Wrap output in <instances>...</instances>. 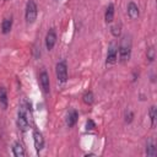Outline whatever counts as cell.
Instances as JSON below:
<instances>
[{
	"instance_id": "18",
	"label": "cell",
	"mask_w": 157,
	"mask_h": 157,
	"mask_svg": "<svg viewBox=\"0 0 157 157\" xmlns=\"http://www.w3.org/2000/svg\"><path fill=\"white\" fill-rule=\"evenodd\" d=\"M146 59L148 63H153L156 59V49L155 47H148L146 50Z\"/></svg>"
},
{
	"instance_id": "19",
	"label": "cell",
	"mask_w": 157,
	"mask_h": 157,
	"mask_svg": "<svg viewBox=\"0 0 157 157\" xmlns=\"http://www.w3.org/2000/svg\"><path fill=\"white\" fill-rule=\"evenodd\" d=\"M110 33H112V36L115 37V38L120 37V34H121V26L118 25V23L114 25V26H112V28H110Z\"/></svg>"
},
{
	"instance_id": "22",
	"label": "cell",
	"mask_w": 157,
	"mask_h": 157,
	"mask_svg": "<svg viewBox=\"0 0 157 157\" xmlns=\"http://www.w3.org/2000/svg\"><path fill=\"white\" fill-rule=\"evenodd\" d=\"M55 1H58V0H55Z\"/></svg>"
},
{
	"instance_id": "2",
	"label": "cell",
	"mask_w": 157,
	"mask_h": 157,
	"mask_svg": "<svg viewBox=\"0 0 157 157\" xmlns=\"http://www.w3.org/2000/svg\"><path fill=\"white\" fill-rule=\"evenodd\" d=\"M131 48H132V43H131V37L130 36H123L119 45H118V56H119V61L121 64H125L130 60L131 56Z\"/></svg>"
},
{
	"instance_id": "17",
	"label": "cell",
	"mask_w": 157,
	"mask_h": 157,
	"mask_svg": "<svg viewBox=\"0 0 157 157\" xmlns=\"http://www.w3.org/2000/svg\"><path fill=\"white\" fill-rule=\"evenodd\" d=\"M82 101H83V103H85V104L91 105V104L94 102L93 92H92V91H86V92L82 94Z\"/></svg>"
},
{
	"instance_id": "13",
	"label": "cell",
	"mask_w": 157,
	"mask_h": 157,
	"mask_svg": "<svg viewBox=\"0 0 157 157\" xmlns=\"http://www.w3.org/2000/svg\"><path fill=\"white\" fill-rule=\"evenodd\" d=\"M12 155L15 157L26 156V151H25V147H23L22 142H20V141H15L13 142V145H12Z\"/></svg>"
},
{
	"instance_id": "4",
	"label": "cell",
	"mask_w": 157,
	"mask_h": 157,
	"mask_svg": "<svg viewBox=\"0 0 157 157\" xmlns=\"http://www.w3.org/2000/svg\"><path fill=\"white\" fill-rule=\"evenodd\" d=\"M55 75L60 83H65L67 81V64L65 60H60L55 65Z\"/></svg>"
},
{
	"instance_id": "8",
	"label": "cell",
	"mask_w": 157,
	"mask_h": 157,
	"mask_svg": "<svg viewBox=\"0 0 157 157\" xmlns=\"http://www.w3.org/2000/svg\"><path fill=\"white\" fill-rule=\"evenodd\" d=\"M55 44H56V32L54 28H50L45 34V48L48 50H52Z\"/></svg>"
},
{
	"instance_id": "16",
	"label": "cell",
	"mask_w": 157,
	"mask_h": 157,
	"mask_svg": "<svg viewBox=\"0 0 157 157\" xmlns=\"http://www.w3.org/2000/svg\"><path fill=\"white\" fill-rule=\"evenodd\" d=\"M148 117L151 120V126L155 128L156 126V120H157V108L156 105H151L148 109Z\"/></svg>"
},
{
	"instance_id": "1",
	"label": "cell",
	"mask_w": 157,
	"mask_h": 157,
	"mask_svg": "<svg viewBox=\"0 0 157 157\" xmlns=\"http://www.w3.org/2000/svg\"><path fill=\"white\" fill-rule=\"evenodd\" d=\"M31 120H32V105L27 99L23 98L17 110V120H16L17 128L25 132L26 130H28L31 125Z\"/></svg>"
},
{
	"instance_id": "10",
	"label": "cell",
	"mask_w": 157,
	"mask_h": 157,
	"mask_svg": "<svg viewBox=\"0 0 157 157\" xmlns=\"http://www.w3.org/2000/svg\"><path fill=\"white\" fill-rule=\"evenodd\" d=\"M78 120V112L76 109H71L66 115V125L69 128H74Z\"/></svg>"
},
{
	"instance_id": "20",
	"label": "cell",
	"mask_w": 157,
	"mask_h": 157,
	"mask_svg": "<svg viewBox=\"0 0 157 157\" xmlns=\"http://www.w3.org/2000/svg\"><path fill=\"white\" fill-rule=\"evenodd\" d=\"M132 119H134V113H132L130 109L125 110V113H124V120H125V123L130 124V123L132 121Z\"/></svg>"
},
{
	"instance_id": "9",
	"label": "cell",
	"mask_w": 157,
	"mask_h": 157,
	"mask_svg": "<svg viewBox=\"0 0 157 157\" xmlns=\"http://www.w3.org/2000/svg\"><path fill=\"white\" fill-rule=\"evenodd\" d=\"M126 12H128V16L131 18V20H136L139 16H140V9L139 6L134 2V1H130L126 6Z\"/></svg>"
},
{
	"instance_id": "6",
	"label": "cell",
	"mask_w": 157,
	"mask_h": 157,
	"mask_svg": "<svg viewBox=\"0 0 157 157\" xmlns=\"http://www.w3.org/2000/svg\"><path fill=\"white\" fill-rule=\"evenodd\" d=\"M118 60V47L112 43L109 47H108V50H107V58H105V64L107 65H113L115 64Z\"/></svg>"
},
{
	"instance_id": "15",
	"label": "cell",
	"mask_w": 157,
	"mask_h": 157,
	"mask_svg": "<svg viewBox=\"0 0 157 157\" xmlns=\"http://www.w3.org/2000/svg\"><path fill=\"white\" fill-rule=\"evenodd\" d=\"M9 104V98H7V91L4 86H0V105L2 109H6Z\"/></svg>"
},
{
	"instance_id": "21",
	"label": "cell",
	"mask_w": 157,
	"mask_h": 157,
	"mask_svg": "<svg viewBox=\"0 0 157 157\" xmlns=\"http://www.w3.org/2000/svg\"><path fill=\"white\" fill-rule=\"evenodd\" d=\"M96 129V123L92 119H88L86 121V131H92Z\"/></svg>"
},
{
	"instance_id": "11",
	"label": "cell",
	"mask_w": 157,
	"mask_h": 157,
	"mask_svg": "<svg viewBox=\"0 0 157 157\" xmlns=\"http://www.w3.org/2000/svg\"><path fill=\"white\" fill-rule=\"evenodd\" d=\"M145 153H146V156H148V157H155V156H157V148H156V145H155V141H153L152 137H150V139L146 141Z\"/></svg>"
},
{
	"instance_id": "12",
	"label": "cell",
	"mask_w": 157,
	"mask_h": 157,
	"mask_svg": "<svg viewBox=\"0 0 157 157\" xmlns=\"http://www.w3.org/2000/svg\"><path fill=\"white\" fill-rule=\"evenodd\" d=\"M12 23H13V17L12 16H7L2 20L1 22V33L2 34H9L11 32L12 28Z\"/></svg>"
},
{
	"instance_id": "14",
	"label": "cell",
	"mask_w": 157,
	"mask_h": 157,
	"mask_svg": "<svg viewBox=\"0 0 157 157\" xmlns=\"http://www.w3.org/2000/svg\"><path fill=\"white\" fill-rule=\"evenodd\" d=\"M114 20V4H109L105 9V12H104V21L105 23H110L113 22Z\"/></svg>"
},
{
	"instance_id": "5",
	"label": "cell",
	"mask_w": 157,
	"mask_h": 157,
	"mask_svg": "<svg viewBox=\"0 0 157 157\" xmlns=\"http://www.w3.org/2000/svg\"><path fill=\"white\" fill-rule=\"evenodd\" d=\"M38 78H39V85H40L42 91H43L45 94H48V93L50 92V80H49L48 72H47L45 70H42V71L39 72Z\"/></svg>"
},
{
	"instance_id": "7",
	"label": "cell",
	"mask_w": 157,
	"mask_h": 157,
	"mask_svg": "<svg viewBox=\"0 0 157 157\" xmlns=\"http://www.w3.org/2000/svg\"><path fill=\"white\" fill-rule=\"evenodd\" d=\"M33 144H34V148L37 151V153H39L43 148H44V137H43V134L34 129L33 130Z\"/></svg>"
},
{
	"instance_id": "3",
	"label": "cell",
	"mask_w": 157,
	"mask_h": 157,
	"mask_svg": "<svg viewBox=\"0 0 157 157\" xmlns=\"http://www.w3.org/2000/svg\"><path fill=\"white\" fill-rule=\"evenodd\" d=\"M38 15V6L34 0H28L26 4V10H25V20L27 25H33L37 20Z\"/></svg>"
}]
</instances>
